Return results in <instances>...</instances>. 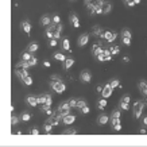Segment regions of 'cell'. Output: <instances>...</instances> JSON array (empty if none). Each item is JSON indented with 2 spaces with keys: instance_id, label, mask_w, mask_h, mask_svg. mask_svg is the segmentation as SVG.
<instances>
[{
  "instance_id": "21",
  "label": "cell",
  "mask_w": 147,
  "mask_h": 147,
  "mask_svg": "<svg viewBox=\"0 0 147 147\" xmlns=\"http://www.w3.org/2000/svg\"><path fill=\"white\" fill-rule=\"evenodd\" d=\"M50 23H51V18H50V16H47V15H45V16H43V18L40 19V24H42V26H49Z\"/></svg>"
},
{
  "instance_id": "37",
  "label": "cell",
  "mask_w": 147,
  "mask_h": 147,
  "mask_svg": "<svg viewBox=\"0 0 147 147\" xmlns=\"http://www.w3.org/2000/svg\"><path fill=\"white\" fill-rule=\"evenodd\" d=\"M85 105H86V102H85V100H77V105L76 107L77 108H82V107H85Z\"/></svg>"
},
{
  "instance_id": "29",
  "label": "cell",
  "mask_w": 147,
  "mask_h": 147,
  "mask_svg": "<svg viewBox=\"0 0 147 147\" xmlns=\"http://www.w3.org/2000/svg\"><path fill=\"white\" fill-rule=\"evenodd\" d=\"M124 3L128 5V7H132V5L139 4V3H140V0H124Z\"/></svg>"
},
{
  "instance_id": "51",
  "label": "cell",
  "mask_w": 147,
  "mask_h": 147,
  "mask_svg": "<svg viewBox=\"0 0 147 147\" xmlns=\"http://www.w3.org/2000/svg\"><path fill=\"white\" fill-rule=\"evenodd\" d=\"M96 90H97L98 93H101V90H102V86H101V85H98V86H97V89H96Z\"/></svg>"
},
{
  "instance_id": "24",
  "label": "cell",
  "mask_w": 147,
  "mask_h": 147,
  "mask_svg": "<svg viewBox=\"0 0 147 147\" xmlns=\"http://www.w3.org/2000/svg\"><path fill=\"white\" fill-rule=\"evenodd\" d=\"M61 47H62V49H65V50H70V42H69V39H67V38H63V39H62Z\"/></svg>"
},
{
  "instance_id": "42",
  "label": "cell",
  "mask_w": 147,
  "mask_h": 147,
  "mask_svg": "<svg viewBox=\"0 0 147 147\" xmlns=\"http://www.w3.org/2000/svg\"><path fill=\"white\" fill-rule=\"evenodd\" d=\"M97 59H98V61H105V54H104V51H102L101 54H98Z\"/></svg>"
},
{
  "instance_id": "2",
  "label": "cell",
  "mask_w": 147,
  "mask_h": 147,
  "mask_svg": "<svg viewBox=\"0 0 147 147\" xmlns=\"http://www.w3.org/2000/svg\"><path fill=\"white\" fill-rule=\"evenodd\" d=\"M50 85H51V88H53L57 93H63V92H65V89H66V85L63 84L59 78H57V77H54V80H51Z\"/></svg>"
},
{
  "instance_id": "14",
  "label": "cell",
  "mask_w": 147,
  "mask_h": 147,
  "mask_svg": "<svg viewBox=\"0 0 147 147\" xmlns=\"http://www.w3.org/2000/svg\"><path fill=\"white\" fill-rule=\"evenodd\" d=\"M69 19H70V23H71V24H73L74 27H76V28H78V27H80V20H78V18H77L76 13H70Z\"/></svg>"
},
{
  "instance_id": "36",
  "label": "cell",
  "mask_w": 147,
  "mask_h": 147,
  "mask_svg": "<svg viewBox=\"0 0 147 147\" xmlns=\"http://www.w3.org/2000/svg\"><path fill=\"white\" fill-rule=\"evenodd\" d=\"M109 85H111L112 88H113V89H115V88H117V86H119V85H120V82H119V80H112L111 82H109Z\"/></svg>"
},
{
  "instance_id": "56",
  "label": "cell",
  "mask_w": 147,
  "mask_h": 147,
  "mask_svg": "<svg viewBox=\"0 0 147 147\" xmlns=\"http://www.w3.org/2000/svg\"><path fill=\"white\" fill-rule=\"evenodd\" d=\"M146 102H147V98H146Z\"/></svg>"
},
{
  "instance_id": "31",
  "label": "cell",
  "mask_w": 147,
  "mask_h": 147,
  "mask_svg": "<svg viewBox=\"0 0 147 147\" xmlns=\"http://www.w3.org/2000/svg\"><path fill=\"white\" fill-rule=\"evenodd\" d=\"M105 107H107V100H105V97H104L102 100L98 101V108H100V109H104Z\"/></svg>"
},
{
  "instance_id": "44",
  "label": "cell",
  "mask_w": 147,
  "mask_h": 147,
  "mask_svg": "<svg viewBox=\"0 0 147 147\" xmlns=\"http://www.w3.org/2000/svg\"><path fill=\"white\" fill-rule=\"evenodd\" d=\"M18 120H19V119H18V117H16V116H12V117H11V124H12V125H15V124H16V123H18Z\"/></svg>"
},
{
  "instance_id": "53",
  "label": "cell",
  "mask_w": 147,
  "mask_h": 147,
  "mask_svg": "<svg viewBox=\"0 0 147 147\" xmlns=\"http://www.w3.org/2000/svg\"><path fill=\"white\" fill-rule=\"evenodd\" d=\"M139 132H140V134H142V135L147 134V131H146V129H144V128H142V129H140V131H139Z\"/></svg>"
},
{
  "instance_id": "50",
  "label": "cell",
  "mask_w": 147,
  "mask_h": 147,
  "mask_svg": "<svg viewBox=\"0 0 147 147\" xmlns=\"http://www.w3.org/2000/svg\"><path fill=\"white\" fill-rule=\"evenodd\" d=\"M31 134H32V135H38V134H39V131H38L36 128H32V129H31Z\"/></svg>"
},
{
  "instance_id": "47",
  "label": "cell",
  "mask_w": 147,
  "mask_h": 147,
  "mask_svg": "<svg viewBox=\"0 0 147 147\" xmlns=\"http://www.w3.org/2000/svg\"><path fill=\"white\" fill-rule=\"evenodd\" d=\"M59 20H61V19H59V15H54L53 16V23H59Z\"/></svg>"
},
{
  "instance_id": "22",
  "label": "cell",
  "mask_w": 147,
  "mask_h": 147,
  "mask_svg": "<svg viewBox=\"0 0 147 147\" xmlns=\"http://www.w3.org/2000/svg\"><path fill=\"white\" fill-rule=\"evenodd\" d=\"M36 50H38V43H36V42H31V43L28 45V47H27V51H30V53H34Z\"/></svg>"
},
{
  "instance_id": "43",
  "label": "cell",
  "mask_w": 147,
  "mask_h": 147,
  "mask_svg": "<svg viewBox=\"0 0 147 147\" xmlns=\"http://www.w3.org/2000/svg\"><path fill=\"white\" fill-rule=\"evenodd\" d=\"M115 117H120V111H115L113 113H112L111 119H115Z\"/></svg>"
},
{
  "instance_id": "40",
  "label": "cell",
  "mask_w": 147,
  "mask_h": 147,
  "mask_svg": "<svg viewBox=\"0 0 147 147\" xmlns=\"http://www.w3.org/2000/svg\"><path fill=\"white\" fill-rule=\"evenodd\" d=\"M51 129H53V125H51L49 121H47V123L45 124V131H46V132H50Z\"/></svg>"
},
{
  "instance_id": "6",
  "label": "cell",
  "mask_w": 147,
  "mask_h": 147,
  "mask_svg": "<svg viewBox=\"0 0 147 147\" xmlns=\"http://www.w3.org/2000/svg\"><path fill=\"white\" fill-rule=\"evenodd\" d=\"M38 98V104H47V105H51V96L49 93H43V94H39V96H36Z\"/></svg>"
},
{
  "instance_id": "52",
  "label": "cell",
  "mask_w": 147,
  "mask_h": 147,
  "mask_svg": "<svg viewBox=\"0 0 147 147\" xmlns=\"http://www.w3.org/2000/svg\"><path fill=\"white\" fill-rule=\"evenodd\" d=\"M43 65H45L46 67H50V62H49V61H45V62H43Z\"/></svg>"
},
{
  "instance_id": "13",
  "label": "cell",
  "mask_w": 147,
  "mask_h": 147,
  "mask_svg": "<svg viewBox=\"0 0 147 147\" xmlns=\"http://www.w3.org/2000/svg\"><path fill=\"white\" fill-rule=\"evenodd\" d=\"M59 120H61V117L59 116H57V115H50V117L47 119V121H49L50 124L53 125V127H55V125H58L59 124Z\"/></svg>"
},
{
  "instance_id": "19",
  "label": "cell",
  "mask_w": 147,
  "mask_h": 147,
  "mask_svg": "<svg viewBox=\"0 0 147 147\" xmlns=\"http://www.w3.org/2000/svg\"><path fill=\"white\" fill-rule=\"evenodd\" d=\"M27 102H28L31 107H36V105H38V98H36V96H28V97H27Z\"/></svg>"
},
{
  "instance_id": "41",
  "label": "cell",
  "mask_w": 147,
  "mask_h": 147,
  "mask_svg": "<svg viewBox=\"0 0 147 147\" xmlns=\"http://www.w3.org/2000/svg\"><path fill=\"white\" fill-rule=\"evenodd\" d=\"M30 119H31V116L28 115V113H23V115H22V120L23 121H28Z\"/></svg>"
},
{
  "instance_id": "8",
  "label": "cell",
  "mask_w": 147,
  "mask_h": 147,
  "mask_svg": "<svg viewBox=\"0 0 147 147\" xmlns=\"http://www.w3.org/2000/svg\"><path fill=\"white\" fill-rule=\"evenodd\" d=\"M102 38L107 40V42H113V40L117 38V34H116V32H113V31H104Z\"/></svg>"
},
{
  "instance_id": "4",
  "label": "cell",
  "mask_w": 147,
  "mask_h": 147,
  "mask_svg": "<svg viewBox=\"0 0 147 147\" xmlns=\"http://www.w3.org/2000/svg\"><path fill=\"white\" fill-rule=\"evenodd\" d=\"M27 70H28V69L23 66V65H22L20 62H19L18 65H16V67H15V73H16V76H18L19 78H20V80H23V78H24L26 76H28Z\"/></svg>"
},
{
  "instance_id": "11",
  "label": "cell",
  "mask_w": 147,
  "mask_h": 147,
  "mask_svg": "<svg viewBox=\"0 0 147 147\" xmlns=\"http://www.w3.org/2000/svg\"><path fill=\"white\" fill-rule=\"evenodd\" d=\"M120 107H121V109H128V108H129V96H128V94H125V96H123V97H121Z\"/></svg>"
},
{
  "instance_id": "49",
  "label": "cell",
  "mask_w": 147,
  "mask_h": 147,
  "mask_svg": "<svg viewBox=\"0 0 147 147\" xmlns=\"http://www.w3.org/2000/svg\"><path fill=\"white\" fill-rule=\"evenodd\" d=\"M123 43L124 45H129L131 43V38H123Z\"/></svg>"
},
{
  "instance_id": "35",
  "label": "cell",
  "mask_w": 147,
  "mask_h": 147,
  "mask_svg": "<svg viewBox=\"0 0 147 147\" xmlns=\"http://www.w3.org/2000/svg\"><path fill=\"white\" fill-rule=\"evenodd\" d=\"M111 53H112V55H115V54H117L119 51H120V49H119V46H111Z\"/></svg>"
},
{
  "instance_id": "46",
  "label": "cell",
  "mask_w": 147,
  "mask_h": 147,
  "mask_svg": "<svg viewBox=\"0 0 147 147\" xmlns=\"http://www.w3.org/2000/svg\"><path fill=\"white\" fill-rule=\"evenodd\" d=\"M69 105H70V107H76V105H77V100L71 98L70 101H69Z\"/></svg>"
},
{
  "instance_id": "23",
  "label": "cell",
  "mask_w": 147,
  "mask_h": 147,
  "mask_svg": "<svg viewBox=\"0 0 147 147\" xmlns=\"http://www.w3.org/2000/svg\"><path fill=\"white\" fill-rule=\"evenodd\" d=\"M22 26H23V30L26 31V34H30V32H31V24L27 22V20H24V22L22 23Z\"/></svg>"
},
{
  "instance_id": "45",
  "label": "cell",
  "mask_w": 147,
  "mask_h": 147,
  "mask_svg": "<svg viewBox=\"0 0 147 147\" xmlns=\"http://www.w3.org/2000/svg\"><path fill=\"white\" fill-rule=\"evenodd\" d=\"M81 112H82V113H89V107H88V105L82 107L81 108Z\"/></svg>"
},
{
  "instance_id": "7",
  "label": "cell",
  "mask_w": 147,
  "mask_h": 147,
  "mask_svg": "<svg viewBox=\"0 0 147 147\" xmlns=\"http://www.w3.org/2000/svg\"><path fill=\"white\" fill-rule=\"evenodd\" d=\"M101 3H102V0H85V5L89 8V11H92L97 5H101Z\"/></svg>"
},
{
  "instance_id": "20",
  "label": "cell",
  "mask_w": 147,
  "mask_h": 147,
  "mask_svg": "<svg viewBox=\"0 0 147 147\" xmlns=\"http://www.w3.org/2000/svg\"><path fill=\"white\" fill-rule=\"evenodd\" d=\"M139 89H140V92H142L143 94L147 96V82L146 81H140V82H139Z\"/></svg>"
},
{
  "instance_id": "48",
  "label": "cell",
  "mask_w": 147,
  "mask_h": 147,
  "mask_svg": "<svg viewBox=\"0 0 147 147\" xmlns=\"http://www.w3.org/2000/svg\"><path fill=\"white\" fill-rule=\"evenodd\" d=\"M50 46H57V39H55V38H51V39H50Z\"/></svg>"
},
{
  "instance_id": "34",
  "label": "cell",
  "mask_w": 147,
  "mask_h": 147,
  "mask_svg": "<svg viewBox=\"0 0 147 147\" xmlns=\"http://www.w3.org/2000/svg\"><path fill=\"white\" fill-rule=\"evenodd\" d=\"M23 82H24V84H26V85H31L32 84V78H31V77H30V76H26V77H24V78H23Z\"/></svg>"
},
{
  "instance_id": "33",
  "label": "cell",
  "mask_w": 147,
  "mask_h": 147,
  "mask_svg": "<svg viewBox=\"0 0 147 147\" xmlns=\"http://www.w3.org/2000/svg\"><path fill=\"white\" fill-rule=\"evenodd\" d=\"M121 36H123V38H131V32H129V30H127V28H124V30H123V31H121Z\"/></svg>"
},
{
  "instance_id": "25",
  "label": "cell",
  "mask_w": 147,
  "mask_h": 147,
  "mask_svg": "<svg viewBox=\"0 0 147 147\" xmlns=\"http://www.w3.org/2000/svg\"><path fill=\"white\" fill-rule=\"evenodd\" d=\"M109 120V117L107 115H100L98 116V123L100 124H107V121Z\"/></svg>"
},
{
  "instance_id": "12",
  "label": "cell",
  "mask_w": 147,
  "mask_h": 147,
  "mask_svg": "<svg viewBox=\"0 0 147 147\" xmlns=\"http://www.w3.org/2000/svg\"><path fill=\"white\" fill-rule=\"evenodd\" d=\"M112 127L115 131H120L121 129V123H120V117H115V119H111Z\"/></svg>"
},
{
  "instance_id": "28",
  "label": "cell",
  "mask_w": 147,
  "mask_h": 147,
  "mask_svg": "<svg viewBox=\"0 0 147 147\" xmlns=\"http://www.w3.org/2000/svg\"><path fill=\"white\" fill-rule=\"evenodd\" d=\"M31 57H32V54L30 53V51H24V53L22 54V59H23V61H30V59H31Z\"/></svg>"
},
{
  "instance_id": "55",
  "label": "cell",
  "mask_w": 147,
  "mask_h": 147,
  "mask_svg": "<svg viewBox=\"0 0 147 147\" xmlns=\"http://www.w3.org/2000/svg\"><path fill=\"white\" fill-rule=\"evenodd\" d=\"M143 123H144V124L147 125V116H146V117H144V120H143Z\"/></svg>"
},
{
  "instance_id": "17",
  "label": "cell",
  "mask_w": 147,
  "mask_h": 147,
  "mask_svg": "<svg viewBox=\"0 0 147 147\" xmlns=\"http://www.w3.org/2000/svg\"><path fill=\"white\" fill-rule=\"evenodd\" d=\"M111 9H112V4H111V3H108V1H102V3H101V11H102V13H108Z\"/></svg>"
},
{
  "instance_id": "9",
  "label": "cell",
  "mask_w": 147,
  "mask_h": 147,
  "mask_svg": "<svg viewBox=\"0 0 147 147\" xmlns=\"http://www.w3.org/2000/svg\"><path fill=\"white\" fill-rule=\"evenodd\" d=\"M112 90H113V88H112L109 84H107V85H104L102 86V90H101V94H102V97H105V98H108L109 96L112 94Z\"/></svg>"
},
{
  "instance_id": "39",
  "label": "cell",
  "mask_w": 147,
  "mask_h": 147,
  "mask_svg": "<svg viewBox=\"0 0 147 147\" xmlns=\"http://www.w3.org/2000/svg\"><path fill=\"white\" fill-rule=\"evenodd\" d=\"M63 134L65 135H76V129H66V131H63Z\"/></svg>"
},
{
  "instance_id": "18",
  "label": "cell",
  "mask_w": 147,
  "mask_h": 147,
  "mask_svg": "<svg viewBox=\"0 0 147 147\" xmlns=\"http://www.w3.org/2000/svg\"><path fill=\"white\" fill-rule=\"evenodd\" d=\"M102 51H104V50L101 49V45H96V43H94L93 47H92V53L94 54V57H97L98 54H101Z\"/></svg>"
},
{
  "instance_id": "32",
  "label": "cell",
  "mask_w": 147,
  "mask_h": 147,
  "mask_svg": "<svg viewBox=\"0 0 147 147\" xmlns=\"http://www.w3.org/2000/svg\"><path fill=\"white\" fill-rule=\"evenodd\" d=\"M104 54H105V61H111V59H112L111 50H109V49H108V50H104Z\"/></svg>"
},
{
  "instance_id": "26",
  "label": "cell",
  "mask_w": 147,
  "mask_h": 147,
  "mask_svg": "<svg viewBox=\"0 0 147 147\" xmlns=\"http://www.w3.org/2000/svg\"><path fill=\"white\" fill-rule=\"evenodd\" d=\"M93 34H94V35L101 36V38H102V34H104V31H102V30L98 26H96V27H93Z\"/></svg>"
},
{
  "instance_id": "54",
  "label": "cell",
  "mask_w": 147,
  "mask_h": 147,
  "mask_svg": "<svg viewBox=\"0 0 147 147\" xmlns=\"http://www.w3.org/2000/svg\"><path fill=\"white\" fill-rule=\"evenodd\" d=\"M123 61H124V62H128L129 58H128V57H124V58H123Z\"/></svg>"
},
{
  "instance_id": "16",
  "label": "cell",
  "mask_w": 147,
  "mask_h": 147,
  "mask_svg": "<svg viewBox=\"0 0 147 147\" xmlns=\"http://www.w3.org/2000/svg\"><path fill=\"white\" fill-rule=\"evenodd\" d=\"M61 120L63 121V124H71L73 121L76 120V116H73V115H70V113H69V115L63 116V117L61 119Z\"/></svg>"
},
{
  "instance_id": "10",
  "label": "cell",
  "mask_w": 147,
  "mask_h": 147,
  "mask_svg": "<svg viewBox=\"0 0 147 147\" xmlns=\"http://www.w3.org/2000/svg\"><path fill=\"white\" fill-rule=\"evenodd\" d=\"M80 78L82 82H90V80H92V74H90L89 70H82L80 74Z\"/></svg>"
},
{
  "instance_id": "30",
  "label": "cell",
  "mask_w": 147,
  "mask_h": 147,
  "mask_svg": "<svg viewBox=\"0 0 147 147\" xmlns=\"http://www.w3.org/2000/svg\"><path fill=\"white\" fill-rule=\"evenodd\" d=\"M54 58L58 59V61H61V62H65V59H66V57H65L63 54H61V53H55L54 54Z\"/></svg>"
},
{
  "instance_id": "3",
  "label": "cell",
  "mask_w": 147,
  "mask_h": 147,
  "mask_svg": "<svg viewBox=\"0 0 147 147\" xmlns=\"http://www.w3.org/2000/svg\"><path fill=\"white\" fill-rule=\"evenodd\" d=\"M70 105H69V102H61L59 104V107L57 108V112H55V115L57 116H59L61 119H62L63 116H66V115H69V112H70Z\"/></svg>"
},
{
  "instance_id": "1",
  "label": "cell",
  "mask_w": 147,
  "mask_h": 147,
  "mask_svg": "<svg viewBox=\"0 0 147 147\" xmlns=\"http://www.w3.org/2000/svg\"><path fill=\"white\" fill-rule=\"evenodd\" d=\"M61 30H62V26L59 23H53V24L50 23L47 26V28H46V35H47L49 39H51V38L58 39L59 35H61Z\"/></svg>"
},
{
  "instance_id": "27",
  "label": "cell",
  "mask_w": 147,
  "mask_h": 147,
  "mask_svg": "<svg viewBox=\"0 0 147 147\" xmlns=\"http://www.w3.org/2000/svg\"><path fill=\"white\" fill-rule=\"evenodd\" d=\"M63 63H65V67H66V69H69V67L73 66V63H74V59H73V58H66Z\"/></svg>"
},
{
  "instance_id": "5",
  "label": "cell",
  "mask_w": 147,
  "mask_h": 147,
  "mask_svg": "<svg viewBox=\"0 0 147 147\" xmlns=\"http://www.w3.org/2000/svg\"><path fill=\"white\" fill-rule=\"evenodd\" d=\"M143 108H144V104H143L142 101H136L134 104V116H135V119H139V117H140V115H142V112H143Z\"/></svg>"
},
{
  "instance_id": "38",
  "label": "cell",
  "mask_w": 147,
  "mask_h": 147,
  "mask_svg": "<svg viewBox=\"0 0 147 147\" xmlns=\"http://www.w3.org/2000/svg\"><path fill=\"white\" fill-rule=\"evenodd\" d=\"M36 62H38V59H36V57H34V55H32V57H31V59L28 61V63H30L31 66H35V65H36Z\"/></svg>"
},
{
  "instance_id": "15",
  "label": "cell",
  "mask_w": 147,
  "mask_h": 147,
  "mask_svg": "<svg viewBox=\"0 0 147 147\" xmlns=\"http://www.w3.org/2000/svg\"><path fill=\"white\" fill-rule=\"evenodd\" d=\"M88 42H89V35H88V34H82V35H80V38H78V45L85 46Z\"/></svg>"
}]
</instances>
